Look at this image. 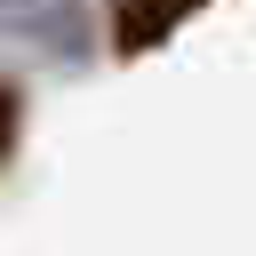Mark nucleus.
I'll return each instance as SVG.
<instances>
[{
	"instance_id": "1",
	"label": "nucleus",
	"mask_w": 256,
	"mask_h": 256,
	"mask_svg": "<svg viewBox=\"0 0 256 256\" xmlns=\"http://www.w3.org/2000/svg\"><path fill=\"white\" fill-rule=\"evenodd\" d=\"M0 32L56 48V56H80L88 48V0H0Z\"/></svg>"
},
{
	"instance_id": "3",
	"label": "nucleus",
	"mask_w": 256,
	"mask_h": 256,
	"mask_svg": "<svg viewBox=\"0 0 256 256\" xmlns=\"http://www.w3.org/2000/svg\"><path fill=\"white\" fill-rule=\"evenodd\" d=\"M16 128H24V96H16V88H0V160H8Z\"/></svg>"
},
{
	"instance_id": "2",
	"label": "nucleus",
	"mask_w": 256,
	"mask_h": 256,
	"mask_svg": "<svg viewBox=\"0 0 256 256\" xmlns=\"http://www.w3.org/2000/svg\"><path fill=\"white\" fill-rule=\"evenodd\" d=\"M208 0H112V48L120 56H144V48H160L184 16H200Z\"/></svg>"
}]
</instances>
